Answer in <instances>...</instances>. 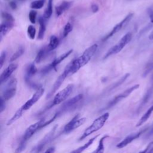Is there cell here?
<instances>
[{
  "mask_svg": "<svg viewBox=\"0 0 153 153\" xmlns=\"http://www.w3.org/2000/svg\"><path fill=\"white\" fill-rule=\"evenodd\" d=\"M14 26V23H8L3 22L1 24L0 27V34H1V39H2V36H5Z\"/></svg>",
  "mask_w": 153,
  "mask_h": 153,
  "instance_id": "21",
  "label": "cell"
},
{
  "mask_svg": "<svg viewBox=\"0 0 153 153\" xmlns=\"http://www.w3.org/2000/svg\"><path fill=\"white\" fill-rule=\"evenodd\" d=\"M131 38L132 34L131 32H128L126 33L115 45H114L113 47L108 50L107 53L104 56L103 59H107L109 56L116 54L120 52L124 48V47L131 41Z\"/></svg>",
  "mask_w": 153,
  "mask_h": 153,
  "instance_id": "5",
  "label": "cell"
},
{
  "mask_svg": "<svg viewBox=\"0 0 153 153\" xmlns=\"http://www.w3.org/2000/svg\"><path fill=\"white\" fill-rule=\"evenodd\" d=\"M148 11V16L150 18V20L152 23H153V9L149 8L147 10Z\"/></svg>",
  "mask_w": 153,
  "mask_h": 153,
  "instance_id": "39",
  "label": "cell"
},
{
  "mask_svg": "<svg viewBox=\"0 0 153 153\" xmlns=\"http://www.w3.org/2000/svg\"><path fill=\"white\" fill-rule=\"evenodd\" d=\"M146 153H153V146L148 150V151Z\"/></svg>",
  "mask_w": 153,
  "mask_h": 153,
  "instance_id": "43",
  "label": "cell"
},
{
  "mask_svg": "<svg viewBox=\"0 0 153 153\" xmlns=\"http://www.w3.org/2000/svg\"><path fill=\"white\" fill-rule=\"evenodd\" d=\"M53 0H48V1L47 7L45 9V10L44 11V14L43 15V17L45 19H50V17L52 15V13H53Z\"/></svg>",
  "mask_w": 153,
  "mask_h": 153,
  "instance_id": "27",
  "label": "cell"
},
{
  "mask_svg": "<svg viewBox=\"0 0 153 153\" xmlns=\"http://www.w3.org/2000/svg\"><path fill=\"white\" fill-rule=\"evenodd\" d=\"M72 29H73V26L70 22H68L67 23H66L63 28V38L66 37L68 35V34L72 30Z\"/></svg>",
  "mask_w": 153,
  "mask_h": 153,
  "instance_id": "32",
  "label": "cell"
},
{
  "mask_svg": "<svg viewBox=\"0 0 153 153\" xmlns=\"http://www.w3.org/2000/svg\"><path fill=\"white\" fill-rule=\"evenodd\" d=\"M24 51H25L24 48L22 46L20 47L17 50V51L12 55V56L11 57V58L10 59V61L11 62H14V60H17L19 57H20L24 53Z\"/></svg>",
  "mask_w": 153,
  "mask_h": 153,
  "instance_id": "29",
  "label": "cell"
},
{
  "mask_svg": "<svg viewBox=\"0 0 153 153\" xmlns=\"http://www.w3.org/2000/svg\"><path fill=\"white\" fill-rule=\"evenodd\" d=\"M149 39L150 40H152L153 39V30H152V32H151V33L149 35Z\"/></svg>",
  "mask_w": 153,
  "mask_h": 153,
  "instance_id": "42",
  "label": "cell"
},
{
  "mask_svg": "<svg viewBox=\"0 0 153 153\" xmlns=\"http://www.w3.org/2000/svg\"><path fill=\"white\" fill-rule=\"evenodd\" d=\"M45 0H36L31 2L30 5V7L32 9L38 10L41 9L43 7L45 4Z\"/></svg>",
  "mask_w": 153,
  "mask_h": 153,
  "instance_id": "28",
  "label": "cell"
},
{
  "mask_svg": "<svg viewBox=\"0 0 153 153\" xmlns=\"http://www.w3.org/2000/svg\"><path fill=\"white\" fill-rule=\"evenodd\" d=\"M44 93V89L40 87L39 88L36 90L35 93L32 95V96L27 100L20 108L25 112V111L29 110L33 105H34L42 97Z\"/></svg>",
  "mask_w": 153,
  "mask_h": 153,
  "instance_id": "12",
  "label": "cell"
},
{
  "mask_svg": "<svg viewBox=\"0 0 153 153\" xmlns=\"http://www.w3.org/2000/svg\"><path fill=\"white\" fill-rule=\"evenodd\" d=\"M1 17L3 19V22H8V23H14V19L13 17V16L5 11H2L1 13Z\"/></svg>",
  "mask_w": 153,
  "mask_h": 153,
  "instance_id": "30",
  "label": "cell"
},
{
  "mask_svg": "<svg viewBox=\"0 0 153 153\" xmlns=\"http://www.w3.org/2000/svg\"><path fill=\"white\" fill-rule=\"evenodd\" d=\"M39 130H41L39 121L29 126L22 136L19 145L15 150V153H21L23 152L26 148L28 140Z\"/></svg>",
  "mask_w": 153,
  "mask_h": 153,
  "instance_id": "3",
  "label": "cell"
},
{
  "mask_svg": "<svg viewBox=\"0 0 153 153\" xmlns=\"http://www.w3.org/2000/svg\"><path fill=\"white\" fill-rule=\"evenodd\" d=\"M139 87V84H135V85L128 88L127 89H126L122 93L115 96L111 100H110L108 102V103L106 105V107H105V108L103 109H105V110L108 109H110L111 108L114 106L115 105H117L118 102H120L123 99H125L127 97H128L133 91L137 90Z\"/></svg>",
  "mask_w": 153,
  "mask_h": 153,
  "instance_id": "10",
  "label": "cell"
},
{
  "mask_svg": "<svg viewBox=\"0 0 153 153\" xmlns=\"http://www.w3.org/2000/svg\"><path fill=\"white\" fill-rule=\"evenodd\" d=\"M24 112L20 109L19 108L15 113L12 116V117L11 118H10L7 123V126H10L13 123H14V122H16L17 120H18L19 118H21V117L23 115Z\"/></svg>",
  "mask_w": 153,
  "mask_h": 153,
  "instance_id": "26",
  "label": "cell"
},
{
  "mask_svg": "<svg viewBox=\"0 0 153 153\" xmlns=\"http://www.w3.org/2000/svg\"><path fill=\"white\" fill-rule=\"evenodd\" d=\"M129 76H130V74H129V73H127V74H126L124 75H123L118 81H117L115 83H114V84L112 85V87H111V88L109 89V91L115 89V88L118 87V86L121 85L128 78V77Z\"/></svg>",
  "mask_w": 153,
  "mask_h": 153,
  "instance_id": "31",
  "label": "cell"
},
{
  "mask_svg": "<svg viewBox=\"0 0 153 153\" xmlns=\"http://www.w3.org/2000/svg\"><path fill=\"white\" fill-rule=\"evenodd\" d=\"M49 51L48 50L47 47H44L40 49L35 57V62L36 63H39L40 62H41L45 59L47 53Z\"/></svg>",
  "mask_w": 153,
  "mask_h": 153,
  "instance_id": "23",
  "label": "cell"
},
{
  "mask_svg": "<svg viewBox=\"0 0 153 153\" xmlns=\"http://www.w3.org/2000/svg\"><path fill=\"white\" fill-rule=\"evenodd\" d=\"M152 146H153V142H150V143L147 145V146H146L143 150L140 151V152H138V153H146V152L148 151V150H149Z\"/></svg>",
  "mask_w": 153,
  "mask_h": 153,
  "instance_id": "36",
  "label": "cell"
},
{
  "mask_svg": "<svg viewBox=\"0 0 153 153\" xmlns=\"http://www.w3.org/2000/svg\"><path fill=\"white\" fill-rule=\"evenodd\" d=\"M17 65L15 63H11L2 72L0 76V82L1 84H2L3 82H5L8 78L10 76L11 74L14 72L17 68Z\"/></svg>",
  "mask_w": 153,
  "mask_h": 153,
  "instance_id": "15",
  "label": "cell"
},
{
  "mask_svg": "<svg viewBox=\"0 0 153 153\" xmlns=\"http://www.w3.org/2000/svg\"><path fill=\"white\" fill-rule=\"evenodd\" d=\"M9 5H10V7H11V8L13 9V10H16V9L17 8V7L16 3L15 2H14V1H11V2H10Z\"/></svg>",
  "mask_w": 153,
  "mask_h": 153,
  "instance_id": "41",
  "label": "cell"
},
{
  "mask_svg": "<svg viewBox=\"0 0 153 153\" xmlns=\"http://www.w3.org/2000/svg\"><path fill=\"white\" fill-rule=\"evenodd\" d=\"M73 51V50L71 49V50H68V51L64 53L63 54H61L60 56H59V57H57V58L54 59L53 62L50 63L49 65H48L47 66L48 68V69L51 71V70L53 69H56V66L60 64L63 60H64L66 58H67Z\"/></svg>",
  "mask_w": 153,
  "mask_h": 153,
  "instance_id": "16",
  "label": "cell"
},
{
  "mask_svg": "<svg viewBox=\"0 0 153 153\" xmlns=\"http://www.w3.org/2000/svg\"><path fill=\"white\" fill-rule=\"evenodd\" d=\"M72 4V1H62L59 5L56 7V14L57 16H60L62 15L65 11L68 10Z\"/></svg>",
  "mask_w": 153,
  "mask_h": 153,
  "instance_id": "17",
  "label": "cell"
},
{
  "mask_svg": "<svg viewBox=\"0 0 153 153\" xmlns=\"http://www.w3.org/2000/svg\"><path fill=\"white\" fill-rule=\"evenodd\" d=\"M74 89V85L71 84L68 85L65 88H64L61 91H59L54 97V99L52 101V102L48 105V106L44 109V111L41 112V114L44 113V112L47 111V110L51 109L54 106L59 105L63 102L65 100L67 99V98L70 96V94L72 93Z\"/></svg>",
  "mask_w": 153,
  "mask_h": 153,
  "instance_id": "4",
  "label": "cell"
},
{
  "mask_svg": "<svg viewBox=\"0 0 153 153\" xmlns=\"http://www.w3.org/2000/svg\"><path fill=\"white\" fill-rule=\"evenodd\" d=\"M82 98L83 95L82 94H77L63 103L59 109L63 114L66 112L72 111L76 108L79 103L82 100Z\"/></svg>",
  "mask_w": 153,
  "mask_h": 153,
  "instance_id": "9",
  "label": "cell"
},
{
  "mask_svg": "<svg viewBox=\"0 0 153 153\" xmlns=\"http://www.w3.org/2000/svg\"><path fill=\"white\" fill-rule=\"evenodd\" d=\"M148 127H146V128H143L142 130H140L137 132L133 133H131L129 135L127 136L123 140H122L120 142H119L117 145V146H116L117 148L121 149V148H123L127 146L128 144H130L133 140L139 138L142 134V133H143L145 132V131L146 129H148Z\"/></svg>",
  "mask_w": 153,
  "mask_h": 153,
  "instance_id": "14",
  "label": "cell"
},
{
  "mask_svg": "<svg viewBox=\"0 0 153 153\" xmlns=\"http://www.w3.org/2000/svg\"><path fill=\"white\" fill-rule=\"evenodd\" d=\"M36 16H37V12L36 11L31 10L29 12V19L32 24H35L36 23Z\"/></svg>",
  "mask_w": 153,
  "mask_h": 153,
  "instance_id": "34",
  "label": "cell"
},
{
  "mask_svg": "<svg viewBox=\"0 0 153 153\" xmlns=\"http://www.w3.org/2000/svg\"><path fill=\"white\" fill-rule=\"evenodd\" d=\"M109 117V112H105L96 118L87 128L85 129L81 136L78 138V141L83 140L93 133L101 129L105 124Z\"/></svg>",
  "mask_w": 153,
  "mask_h": 153,
  "instance_id": "2",
  "label": "cell"
},
{
  "mask_svg": "<svg viewBox=\"0 0 153 153\" xmlns=\"http://www.w3.org/2000/svg\"><path fill=\"white\" fill-rule=\"evenodd\" d=\"M37 71H38L37 68L36 67L35 65L33 63L29 64L27 66L26 70V75L25 76V79H30L32 76H33L36 74Z\"/></svg>",
  "mask_w": 153,
  "mask_h": 153,
  "instance_id": "22",
  "label": "cell"
},
{
  "mask_svg": "<svg viewBox=\"0 0 153 153\" xmlns=\"http://www.w3.org/2000/svg\"><path fill=\"white\" fill-rule=\"evenodd\" d=\"M44 17H39L38 19V22L39 25V32L38 35V39L41 40L44 38V34L46 30V21Z\"/></svg>",
  "mask_w": 153,
  "mask_h": 153,
  "instance_id": "19",
  "label": "cell"
},
{
  "mask_svg": "<svg viewBox=\"0 0 153 153\" xmlns=\"http://www.w3.org/2000/svg\"><path fill=\"white\" fill-rule=\"evenodd\" d=\"M134 14L133 13H129L128 14H127L125 18L124 19H123L120 23H118V24H117L114 27L113 29L111 30V31L108 34L106 35L104 38L103 39V41H105L107 39H108L109 38H110L111 37H112L114 35H115V33H117V32H118L124 26H125L130 21V20L132 19V17H133Z\"/></svg>",
  "mask_w": 153,
  "mask_h": 153,
  "instance_id": "13",
  "label": "cell"
},
{
  "mask_svg": "<svg viewBox=\"0 0 153 153\" xmlns=\"http://www.w3.org/2000/svg\"><path fill=\"white\" fill-rule=\"evenodd\" d=\"M152 112H153V104L148 108V109L145 112V114L139 119V120L136 124V127H139L141 126L143 124H144L150 117V116L151 115Z\"/></svg>",
  "mask_w": 153,
  "mask_h": 153,
  "instance_id": "20",
  "label": "cell"
},
{
  "mask_svg": "<svg viewBox=\"0 0 153 153\" xmlns=\"http://www.w3.org/2000/svg\"><path fill=\"white\" fill-rule=\"evenodd\" d=\"M152 133H153V123H152V125L151 128V129H150V131H149V134H152Z\"/></svg>",
  "mask_w": 153,
  "mask_h": 153,
  "instance_id": "44",
  "label": "cell"
},
{
  "mask_svg": "<svg viewBox=\"0 0 153 153\" xmlns=\"http://www.w3.org/2000/svg\"><path fill=\"white\" fill-rule=\"evenodd\" d=\"M91 10L94 13H97L99 11V6L96 4H92L91 6Z\"/></svg>",
  "mask_w": 153,
  "mask_h": 153,
  "instance_id": "38",
  "label": "cell"
},
{
  "mask_svg": "<svg viewBox=\"0 0 153 153\" xmlns=\"http://www.w3.org/2000/svg\"><path fill=\"white\" fill-rule=\"evenodd\" d=\"M109 137V136L107 135V134L102 136L99 141V143L97 146V148L94 151H93L91 153H104V151H105L104 141L106 139H107Z\"/></svg>",
  "mask_w": 153,
  "mask_h": 153,
  "instance_id": "24",
  "label": "cell"
},
{
  "mask_svg": "<svg viewBox=\"0 0 153 153\" xmlns=\"http://www.w3.org/2000/svg\"><path fill=\"white\" fill-rule=\"evenodd\" d=\"M99 134H97L96 136H94V137H91V139H90L85 143H84L83 145L77 148L76 149L72 151L71 152H70L69 153H82L85 149H87L90 146H91L93 143L94 142V141L96 140V139H97L99 137Z\"/></svg>",
  "mask_w": 153,
  "mask_h": 153,
  "instance_id": "18",
  "label": "cell"
},
{
  "mask_svg": "<svg viewBox=\"0 0 153 153\" xmlns=\"http://www.w3.org/2000/svg\"><path fill=\"white\" fill-rule=\"evenodd\" d=\"M55 150H56L55 147H54V146H51V147L48 148L44 152V153H54Z\"/></svg>",
  "mask_w": 153,
  "mask_h": 153,
  "instance_id": "40",
  "label": "cell"
},
{
  "mask_svg": "<svg viewBox=\"0 0 153 153\" xmlns=\"http://www.w3.org/2000/svg\"><path fill=\"white\" fill-rule=\"evenodd\" d=\"M17 84V81L16 78L11 79L8 82L1 97L5 101H7L13 97L16 93Z\"/></svg>",
  "mask_w": 153,
  "mask_h": 153,
  "instance_id": "11",
  "label": "cell"
},
{
  "mask_svg": "<svg viewBox=\"0 0 153 153\" xmlns=\"http://www.w3.org/2000/svg\"><path fill=\"white\" fill-rule=\"evenodd\" d=\"M5 101L1 97V101H0V109H1V112H2V111L5 109Z\"/></svg>",
  "mask_w": 153,
  "mask_h": 153,
  "instance_id": "37",
  "label": "cell"
},
{
  "mask_svg": "<svg viewBox=\"0 0 153 153\" xmlns=\"http://www.w3.org/2000/svg\"><path fill=\"white\" fill-rule=\"evenodd\" d=\"M59 44V40L56 35H51L50 38V42L47 46L48 50L49 51H52L56 48Z\"/></svg>",
  "mask_w": 153,
  "mask_h": 153,
  "instance_id": "25",
  "label": "cell"
},
{
  "mask_svg": "<svg viewBox=\"0 0 153 153\" xmlns=\"http://www.w3.org/2000/svg\"><path fill=\"white\" fill-rule=\"evenodd\" d=\"M86 121V118L85 117H80L79 114L75 115L67 124L63 127L60 134H68L74 130L78 128L82 125H83Z\"/></svg>",
  "mask_w": 153,
  "mask_h": 153,
  "instance_id": "6",
  "label": "cell"
},
{
  "mask_svg": "<svg viewBox=\"0 0 153 153\" xmlns=\"http://www.w3.org/2000/svg\"><path fill=\"white\" fill-rule=\"evenodd\" d=\"M27 35L30 39H33L35 38V35H36V29L34 26H33L32 25H29L27 27Z\"/></svg>",
  "mask_w": 153,
  "mask_h": 153,
  "instance_id": "33",
  "label": "cell"
},
{
  "mask_svg": "<svg viewBox=\"0 0 153 153\" xmlns=\"http://www.w3.org/2000/svg\"><path fill=\"white\" fill-rule=\"evenodd\" d=\"M6 51H3L1 53V56H0V69H1L4 65V63L5 62V59H6Z\"/></svg>",
  "mask_w": 153,
  "mask_h": 153,
  "instance_id": "35",
  "label": "cell"
},
{
  "mask_svg": "<svg viewBox=\"0 0 153 153\" xmlns=\"http://www.w3.org/2000/svg\"><path fill=\"white\" fill-rule=\"evenodd\" d=\"M57 125H55L51 128V130L48 133H47L46 135L31 149L30 153H40L54 138V136L55 134V131L57 128Z\"/></svg>",
  "mask_w": 153,
  "mask_h": 153,
  "instance_id": "7",
  "label": "cell"
},
{
  "mask_svg": "<svg viewBox=\"0 0 153 153\" xmlns=\"http://www.w3.org/2000/svg\"><path fill=\"white\" fill-rule=\"evenodd\" d=\"M69 75H71V65H70V63H68L66 66L65 68L64 69L63 72L59 76V77L57 78V79H56V81L54 83L51 90L50 91V92L47 95L46 98L47 99L50 98L56 92V91L59 88V87L61 86L62 84L65 81L66 78L67 76H69Z\"/></svg>",
  "mask_w": 153,
  "mask_h": 153,
  "instance_id": "8",
  "label": "cell"
},
{
  "mask_svg": "<svg viewBox=\"0 0 153 153\" xmlns=\"http://www.w3.org/2000/svg\"><path fill=\"white\" fill-rule=\"evenodd\" d=\"M98 45L94 44L87 48L81 56L74 59L70 62L71 65V75L74 74L79 70L80 68L85 66L91 60L97 50Z\"/></svg>",
  "mask_w": 153,
  "mask_h": 153,
  "instance_id": "1",
  "label": "cell"
}]
</instances>
